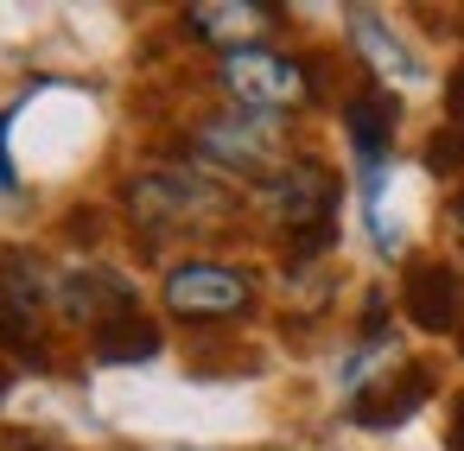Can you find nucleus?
<instances>
[{
	"mask_svg": "<svg viewBox=\"0 0 464 451\" xmlns=\"http://www.w3.org/2000/svg\"><path fill=\"white\" fill-rule=\"evenodd\" d=\"M267 210L293 229L299 254H318L331 242V223H337V178L324 166L299 159V166H286V172L267 178Z\"/></svg>",
	"mask_w": 464,
	"mask_h": 451,
	"instance_id": "nucleus-1",
	"label": "nucleus"
},
{
	"mask_svg": "<svg viewBox=\"0 0 464 451\" xmlns=\"http://www.w3.org/2000/svg\"><path fill=\"white\" fill-rule=\"evenodd\" d=\"M223 90L248 109V115H274V109H293L305 102V71L267 45H242L223 58Z\"/></svg>",
	"mask_w": 464,
	"mask_h": 451,
	"instance_id": "nucleus-2",
	"label": "nucleus"
},
{
	"mask_svg": "<svg viewBox=\"0 0 464 451\" xmlns=\"http://www.w3.org/2000/svg\"><path fill=\"white\" fill-rule=\"evenodd\" d=\"M255 299V280L236 273V267H217V261H185L166 273V305L191 324H217V318H242Z\"/></svg>",
	"mask_w": 464,
	"mask_h": 451,
	"instance_id": "nucleus-3",
	"label": "nucleus"
},
{
	"mask_svg": "<svg viewBox=\"0 0 464 451\" xmlns=\"http://www.w3.org/2000/svg\"><path fill=\"white\" fill-rule=\"evenodd\" d=\"M128 210L147 229H179V223H198L210 210V191L185 172H147V178L128 185Z\"/></svg>",
	"mask_w": 464,
	"mask_h": 451,
	"instance_id": "nucleus-4",
	"label": "nucleus"
},
{
	"mask_svg": "<svg viewBox=\"0 0 464 451\" xmlns=\"http://www.w3.org/2000/svg\"><path fill=\"white\" fill-rule=\"evenodd\" d=\"M198 147L217 159V166H236V172H261L274 159V121L267 115H217L198 128Z\"/></svg>",
	"mask_w": 464,
	"mask_h": 451,
	"instance_id": "nucleus-5",
	"label": "nucleus"
},
{
	"mask_svg": "<svg viewBox=\"0 0 464 451\" xmlns=\"http://www.w3.org/2000/svg\"><path fill=\"white\" fill-rule=\"evenodd\" d=\"M401 299H407V318H413L420 331H451L458 312H464V280H458L445 261H420V267H407Z\"/></svg>",
	"mask_w": 464,
	"mask_h": 451,
	"instance_id": "nucleus-6",
	"label": "nucleus"
},
{
	"mask_svg": "<svg viewBox=\"0 0 464 451\" xmlns=\"http://www.w3.org/2000/svg\"><path fill=\"white\" fill-rule=\"evenodd\" d=\"M58 299H64V312H71V318H83V324H96V331L134 312V293H128V280H115L109 267H77V273H64Z\"/></svg>",
	"mask_w": 464,
	"mask_h": 451,
	"instance_id": "nucleus-7",
	"label": "nucleus"
},
{
	"mask_svg": "<svg viewBox=\"0 0 464 451\" xmlns=\"http://www.w3.org/2000/svg\"><path fill=\"white\" fill-rule=\"evenodd\" d=\"M350 39H356V52H362V58H369L388 83H420V77H426V64H420V58H413V52H407L388 26H382V14L356 7V14H350Z\"/></svg>",
	"mask_w": 464,
	"mask_h": 451,
	"instance_id": "nucleus-8",
	"label": "nucleus"
},
{
	"mask_svg": "<svg viewBox=\"0 0 464 451\" xmlns=\"http://www.w3.org/2000/svg\"><path fill=\"white\" fill-rule=\"evenodd\" d=\"M343 128H350V147H356L362 172L382 178V159H388V140H394V102L388 96H350Z\"/></svg>",
	"mask_w": 464,
	"mask_h": 451,
	"instance_id": "nucleus-9",
	"label": "nucleus"
},
{
	"mask_svg": "<svg viewBox=\"0 0 464 451\" xmlns=\"http://www.w3.org/2000/svg\"><path fill=\"white\" fill-rule=\"evenodd\" d=\"M426 394H432V375H426V369H407L394 388L362 394V400L350 407V419H356V426H401V419H407V413H413Z\"/></svg>",
	"mask_w": 464,
	"mask_h": 451,
	"instance_id": "nucleus-10",
	"label": "nucleus"
},
{
	"mask_svg": "<svg viewBox=\"0 0 464 451\" xmlns=\"http://www.w3.org/2000/svg\"><path fill=\"white\" fill-rule=\"evenodd\" d=\"M204 39H217V45H229V52H242L248 45V33H261V26H274V7H191L185 14Z\"/></svg>",
	"mask_w": 464,
	"mask_h": 451,
	"instance_id": "nucleus-11",
	"label": "nucleus"
},
{
	"mask_svg": "<svg viewBox=\"0 0 464 451\" xmlns=\"http://www.w3.org/2000/svg\"><path fill=\"white\" fill-rule=\"evenodd\" d=\"M147 356H160V331L140 312H128V318L96 331V362H147Z\"/></svg>",
	"mask_w": 464,
	"mask_h": 451,
	"instance_id": "nucleus-12",
	"label": "nucleus"
},
{
	"mask_svg": "<svg viewBox=\"0 0 464 451\" xmlns=\"http://www.w3.org/2000/svg\"><path fill=\"white\" fill-rule=\"evenodd\" d=\"M426 166H432V172H458V166H464V128L439 134V140H432V153H426Z\"/></svg>",
	"mask_w": 464,
	"mask_h": 451,
	"instance_id": "nucleus-13",
	"label": "nucleus"
},
{
	"mask_svg": "<svg viewBox=\"0 0 464 451\" xmlns=\"http://www.w3.org/2000/svg\"><path fill=\"white\" fill-rule=\"evenodd\" d=\"M7 121L14 115H0V197H14V185H20L14 178V159H7Z\"/></svg>",
	"mask_w": 464,
	"mask_h": 451,
	"instance_id": "nucleus-14",
	"label": "nucleus"
},
{
	"mask_svg": "<svg viewBox=\"0 0 464 451\" xmlns=\"http://www.w3.org/2000/svg\"><path fill=\"white\" fill-rule=\"evenodd\" d=\"M445 438H451V451H464V394H458V407H451V432H445Z\"/></svg>",
	"mask_w": 464,
	"mask_h": 451,
	"instance_id": "nucleus-15",
	"label": "nucleus"
},
{
	"mask_svg": "<svg viewBox=\"0 0 464 451\" xmlns=\"http://www.w3.org/2000/svg\"><path fill=\"white\" fill-rule=\"evenodd\" d=\"M451 115H458V121H464V64H458V71H451Z\"/></svg>",
	"mask_w": 464,
	"mask_h": 451,
	"instance_id": "nucleus-16",
	"label": "nucleus"
},
{
	"mask_svg": "<svg viewBox=\"0 0 464 451\" xmlns=\"http://www.w3.org/2000/svg\"><path fill=\"white\" fill-rule=\"evenodd\" d=\"M451 216H458V229H464V197H458V210H451Z\"/></svg>",
	"mask_w": 464,
	"mask_h": 451,
	"instance_id": "nucleus-17",
	"label": "nucleus"
}]
</instances>
